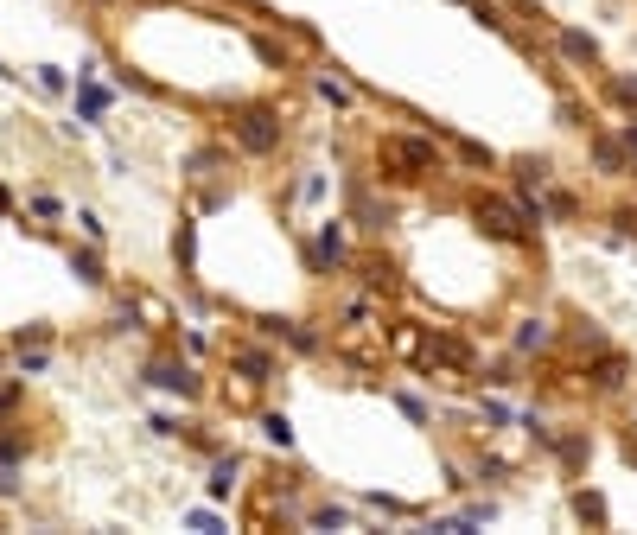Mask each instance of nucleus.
<instances>
[{
  "mask_svg": "<svg viewBox=\"0 0 637 535\" xmlns=\"http://www.w3.org/2000/svg\"><path fill=\"white\" fill-rule=\"evenodd\" d=\"M230 134L243 141V153H274V147L287 141V122H281L274 109H262V102H249V109H236Z\"/></svg>",
  "mask_w": 637,
  "mask_h": 535,
  "instance_id": "f257e3e1",
  "label": "nucleus"
},
{
  "mask_svg": "<svg viewBox=\"0 0 637 535\" xmlns=\"http://www.w3.org/2000/svg\"><path fill=\"white\" fill-rule=\"evenodd\" d=\"M383 166H395V179H421V172H440L434 147H427V141H408V134H389V141H383Z\"/></svg>",
  "mask_w": 637,
  "mask_h": 535,
  "instance_id": "f03ea898",
  "label": "nucleus"
},
{
  "mask_svg": "<svg viewBox=\"0 0 637 535\" xmlns=\"http://www.w3.org/2000/svg\"><path fill=\"white\" fill-rule=\"evenodd\" d=\"M472 211H478V223H485L491 236H504V243H523V236H529V217H523V204H504V198H478Z\"/></svg>",
  "mask_w": 637,
  "mask_h": 535,
  "instance_id": "7ed1b4c3",
  "label": "nucleus"
},
{
  "mask_svg": "<svg viewBox=\"0 0 637 535\" xmlns=\"http://www.w3.org/2000/svg\"><path fill=\"white\" fill-rule=\"evenodd\" d=\"M147 383L166 389V395H198V376L185 370V364H172V357H153V364H147Z\"/></svg>",
  "mask_w": 637,
  "mask_h": 535,
  "instance_id": "20e7f679",
  "label": "nucleus"
},
{
  "mask_svg": "<svg viewBox=\"0 0 637 535\" xmlns=\"http://www.w3.org/2000/svg\"><path fill=\"white\" fill-rule=\"evenodd\" d=\"M351 217L364 223V230H389V223H395V204H389V198L376 204V198H370V185H351Z\"/></svg>",
  "mask_w": 637,
  "mask_h": 535,
  "instance_id": "39448f33",
  "label": "nucleus"
},
{
  "mask_svg": "<svg viewBox=\"0 0 637 535\" xmlns=\"http://www.w3.org/2000/svg\"><path fill=\"white\" fill-rule=\"evenodd\" d=\"M102 109H109V90L96 83V71H83L77 77V115L83 122H102Z\"/></svg>",
  "mask_w": 637,
  "mask_h": 535,
  "instance_id": "423d86ee",
  "label": "nucleus"
},
{
  "mask_svg": "<svg viewBox=\"0 0 637 535\" xmlns=\"http://www.w3.org/2000/svg\"><path fill=\"white\" fill-rule=\"evenodd\" d=\"M325 262H344V217H325L319 223V249H313V268Z\"/></svg>",
  "mask_w": 637,
  "mask_h": 535,
  "instance_id": "0eeeda50",
  "label": "nucleus"
},
{
  "mask_svg": "<svg viewBox=\"0 0 637 535\" xmlns=\"http://www.w3.org/2000/svg\"><path fill=\"white\" fill-rule=\"evenodd\" d=\"M625 376H631V364L618 351H606L599 344V364H593V389H625Z\"/></svg>",
  "mask_w": 637,
  "mask_h": 535,
  "instance_id": "6e6552de",
  "label": "nucleus"
},
{
  "mask_svg": "<svg viewBox=\"0 0 637 535\" xmlns=\"http://www.w3.org/2000/svg\"><path fill=\"white\" fill-rule=\"evenodd\" d=\"M230 364L243 370L249 383H268V376H274V357H268V351H230Z\"/></svg>",
  "mask_w": 637,
  "mask_h": 535,
  "instance_id": "1a4fd4ad",
  "label": "nucleus"
},
{
  "mask_svg": "<svg viewBox=\"0 0 637 535\" xmlns=\"http://www.w3.org/2000/svg\"><path fill=\"white\" fill-rule=\"evenodd\" d=\"M262 332H268V338H287V344H300V351H319V338H313V332H300L294 319H262Z\"/></svg>",
  "mask_w": 637,
  "mask_h": 535,
  "instance_id": "9d476101",
  "label": "nucleus"
},
{
  "mask_svg": "<svg viewBox=\"0 0 637 535\" xmlns=\"http://www.w3.org/2000/svg\"><path fill=\"white\" fill-rule=\"evenodd\" d=\"M71 268H77L90 287H109V274H102V255H96V249H71Z\"/></svg>",
  "mask_w": 637,
  "mask_h": 535,
  "instance_id": "9b49d317",
  "label": "nucleus"
},
{
  "mask_svg": "<svg viewBox=\"0 0 637 535\" xmlns=\"http://www.w3.org/2000/svg\"><path fill=\"white\" fill-rule=\"evenodd\" d=\"M593 160L606 166V172H625V160H631V153L618 147V141H606V134H593Z\"/></svg>",
  "mask_w": 637,
  "mask_h": 535,
  "instance_id": "f8f14e48",
  "label": "nucleus"
},
{
  "mask_svg": "<svg viewBox=\"0 0 637 535\" xmlns=\"http://www.w3.org/2000/svg\"><path fill=\"white\" fill-rule=\"evenodd\" d=\"M561 51H567L574 64H593V58H599V45L587 39V32H561Z\"/></svg>",
  "mask_w": 637,
  "mask_h": 535,
  "instance_id": "ddd939ff",
  "label": "nucleus"
},
{
  "mask_svg": "<svg viewBox=\"0 0 637 535\" xmlns=\"http://www.w3.org/2000/svg\"><path fill=\"white\" fill-rule=\"evenodd\" d=\"M574 516H580V523H606V497H599V491H574Z\"/></svg>",
  "mask_w": 637,
  "mask_h": 535,
  "instance_id": "4468645a",
  "label": "nucleus"
},
{
  "mask_svg": "<svg viewBox=\"0 0 637 535\" xmlns=\"http://www.w3.org/2000/svg\"><path fill=\"white\" fill-rule=\"evenodd\" d=\"M542 344H555V332H548V319H529L523 332H516V351H542Z\"/></svg>",
  "mask_w": 637,
  "mask_h": 535,
  "instance_id": "2eb2a0df",
  "label": "nucleus"
},
{
  "mask_svg": "<svg viewBox=\"0 0 637 535\" xmlns=\"http://www.w3.org/2000/svg\"><path fill=\"white\" fill-rule=\"evenodd\" d=\"M236 472H243V459L230 453V459H223L217 472H211V497H230V491H236Z\"/></svg>",
  "mask_w": 637,
  "mask_h": 535,
  "instance_id": "dca6fc26",
  "label": "nucleus"
},
{
  "mask_svg": "<svg viewBox=\"0 0 637 535\" xmlns=\"http://www.w3.org/2000/svg\"><path fill=\"white\" fill-rule=\"evenodd\" d=\"M262 434L287 453V446H294V421H287V414H262Z\"/></svg>",
  "mask_w": 637,
  "mask_h": 535,
  "instance_id": "f3484780",
  "label": "nucleus"
},
{
  "mask_svg": "<svg viewBox=\"0 0 637 535\" xmlns=\"http://www.w3.org/2000/svg\"><path fill=\"white\" fill-rule=\"evenodd\" d=\"M548 172H555V166H548L542 153H536V160H516V185H548Z\"/></svg>",
  "mask_w": 637,
  "mask_h": 535,
  "instance_id": "a211bd4d",
  "label": "nucleus"
},
{
  "mask_svg": "<svg viewBox=\"0 0 637 535\" xmlns=\"http://www.w3.org/2000/svg\"><path fill=\"white\" fill-rule=\"evenodd\" d=\"M172 255L192 268V255H198V230H192V223H179V236H172Z\"/></svg>",
  "mask_w": 637,
  "mask_h": 535,
  "instance_id": "6ab92c4d",
  "label": "nucleus"
},
{
  "mask_svg": "<svg viewBox=\"0 0 637 535\" xmlns=\"http://www.w3.org/2000/svg\"><path fill=\"white\" fill-rule=\"evenodd\" d=\"M26 402V376H13V383H0V421H7L13 408Z\"/></svg>",
  "mask_w": 637,
  "mask_h": 535,
  "instance_id": "aec40b11",
  "label": "nucleus"
},
{
  "mask_svg": "<svg viewBox=\"0 0 637 535\" xmlns=\"http://www.w3.org/2000/svg\"><path fill=\"white\" fill-rule=\"evenodd\" d=\"M39 90L45 96H64V90H71V77H64L58 64H39Z\"/></svg>",
  "mask_w": 637,
  "mask_h": 535,
  "instance_id": "412c9836",
  "label": "nucleus"
},
{
  "mask_svg": "<svg viewBox=\"0 0 637 535\" xmlns=\"http://www.w3.org/2000/svg\"><path fill=\"white\" fill-rule=\"evenodd\" d=\"M20 344H51V325H45V319L20 325V332H13V351H20Z\"/></svg>",
  "mask_w": 637,
  "mask_h": 535,
  "instance_id": "4be33fe9",
  "label": "nucleus"
},
{
  "mask_svg": "<svg viewBox=\"0 0 637 535\" xmlns=\"http://www.w3.org/2000/svg\"><path fill=\"white\" fill-rule=\"evenodd\" d=\"M459 160H466V166H497V153L478 147V141H459Z\"/></svg>",
  "mask_w": 637,
  "mask_h": 535,
  "instance_id": "5701e85b",
  "label": "nucleus"
},
{
  "mask_svg": "<svg viewBox=\"0 0 637 535\" xmlns=\"http://www.w3.org/2000/svg\"><path fill=\"white\" fill-rule=\"evenodd\" d=\"M542 211H555V217H580V198H574V192H555V198L542 204Z\"/></svg>",
  "mask_w": 637,
  "mask_h": 535,
  "instance_id": "b1692460",
  "label": "nucleus"
},
{
  "mask_svg": "<svg viewBox=\"0 0 637 535\" xmlns=\"http://www.w3.org/2000/svg\"><path fill=\"white\" fill-rule=\"evenodd\" d=\"M319 96H325V102H338V109H344V102H351V90H344L338 77H319Z\"/></svg>",
  "mask_w": 637,
  "mask_h": 535,
  "instance_id": "393cba45",
  "label": "nucleus"
},
{
  "mask_svg": "<svg viewBox=\"0 0 637 535\" xmlns=\"http://www.w3.org/2000/svg\"><path fill=\"white\" fill-rule=\"evenodd\" d=\"M344 523H351L344 510H313V529H344Z\"/></svg>",
  "mask_w": 637,
  "mask_h": 535,
  "instance_id": "a878e982",
  "label": "nucleus"
},
{
  "mask_svg": "<svg viewBox=\"0 0 637 535\" xmlns=\"http://www.w3.org/2000/svg\"><path fill=\"white\" fill-rule=\"evenodd\" d=\"M77 223H83V236H90V243H102V236H109V230H102V217H96V211H77Z\"/></svg>",
  "mask_w": 637,
  "mask_h": 535,
  "instance_id": "bb28decb",
  "label": "nucleus"
},
{
  "mask_svg": "<svg viewBox=\"0 0 637 535\" xmlns=\"http://www.w3.org/2000/svg\"><path fill=\"white\" fill-rule=\"evenodd\" d=\"M32 211H39V217H58V211H64V204H58V198H51V192H32Z\"/></svg>",
  "mask_w": 637,
  "mask_h": 535,
  "instance_id": "cd10ccee",
  "label": "nucleus"
},
{
  "mask_svg": "<svg viewBox=\"0 0 637 535\" xmlns=\"http://www.w3.org/2000/svg\"><path fill=\"white\" fill-rule=\"evenodd\" d=\"M618 102H631V109H637V77H625V83H618Z\"/></svg>",
  "mask_w": 637,
  "mask_h": 535,
  "instance_id": "c85d7f7f",
  "label": "nucleus"
},
{
  "mask_svg": "<svg viewBox=\"0 0 637 535\" xmlns=\"http://www.w3.org/2000/svg\"><path fill=\"white\" fill-rule=\"evenodd\" d=\"M618 147H625L631 160H637V122H625V141H618Z\"/></svg>",
  "mask_w": 637,
  "mask_h": 535,
  "instance_id": "c756f323",
  "label": "nucleus"
},
{
  "mask_svg": "<svg viewBox=\"0 0 637 535\" xmlns=\"http://www.w3.org/2000/svg\"><path fill=\"white\" fill-rule=\"evenodd\" d=\"M13 211V198H7V185H0V217H7Z\"/></svg>",
  "mask_w": 637,
  "mask_h": 535,
  "instance_id": "7c9ffc66",
  "label": "nucleus"
}]
</instances>
